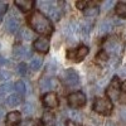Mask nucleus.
<instances>
[{
  "label": "nucleus",
  "instance_id": "nucleus-23",
  "mask_svg": "<svg viewBox=\"0 0 126 126\" xmlns=\"http://www.w3.org/2000/svg\"><path fill=\"white\" fill-rule=\"evenodd\" d=\"M42 62H43V59H42L40 57H34L33 59L30 61V68L33 69V71L39 69L40 66H42Z\"/></svg>",
  "mask_w": 126,
  "mask_h": 126
},
{
  "label": "nucleus",
  "instance_id": "nucleus-26",
  "mask_svg": "<svg viewBox=\"0 0 126 126\" xmlns=\"http://www.w3.org/2000/svg\"><path fill=\"white\" fill-rule=\"evenodd\" d=\"M88 5H91V3H88V1H81V3H77V8H79L81 10H85Z\"/></svg>",
  "mask_w": 126,
  "mask_h": 126
},
{
  "label": "nucleus",
  "instance_id": "nucleus-31",
  "mask_svg": "<svg viewBox=\"0 0 126 126\" xmlns=\"http://www.w3.org/2000/svg\"><path fill=\"white\" fill-rule=\"evenodd\" d=\"M121 90H122V91L126 93V81H125V82L122 83V85H121Z\"/></svg>",
  "mask_w": 126,
  "mask_h": 126
},
{
  "label": "nucleus",
  "instance_id": "nucleus-2",
  "mask_svg": "<svg viewBox=\"0 0 126 126\" xmlns=\"http://www.w3.org/2000/svg\"><path fill=\"white\" fill-rule=\"evenodd\" d=\"M102 47H103V52L107 56H110L112 58H119V57H121L122 52H124L125 43H124V40L120 37L115 35V37L107 38L106 40L103 42Z\"/></svg>",
  "mask_w": 126,
  "mask_h": 126
},
{
  "label": "nucleus",
  "instance_id": "nucleus-11",
  "mask_svg": "<svg viewBox=\"0 0 126 126\" xmlns=\"http://www.w3.org/2000/svg\"><path fill=\"white\" fill-rule=\"evenodd\" d=\"M22 121V115L18 111L9 112L6 115V126H19Z\"/></svg>",
  "mask_w": 126,
  "mask_h": 126
},
{
  "label": "nucleus",
  "instance_id": "nucleus-22",
  "mask_svg": "<svg viewBox=\"0 0 126 126\" xmlns=\"http://www.w3.org/2000/svg\"><path fill=\"white\" fill-rule=\"evenodd\" d=\"M115 9H116V14L117 15L126 18V3H117Z\"/></svg>",
  "mask_w": 126,
  "mask_h": 126
},
{
  "label": "nucleus",
  "instance_id": "nucleus-10",
  "mask_svg": "<svg viewBox=\"0 0 126 126\" xmlns=\"http://www.w3.org/2000/svg\"><path fill=\"white\" fill-rule=\"evenodd\" d=\"M57 79L56 78H52V77H48V78H42L40 82H39V87L40 90L43 91H50L57 87Z\"/></svg>",
  "mask_w": 126,
  "mask_h": 126
},
{
  "label": "nucleus",
  "instance_id": "nucleus-35",
  "mask_svg": "<svg viewBox=\"0 0 126 126\" xmlns=\"http://www.w3.org/2000/svg\"><path fill=\"white\" fill-rule=\"evenodd\" d=\"M0 20H1V15H0Z\"/></svg>",
  "mask_w": 126,
  "mask_h": 126
},
{
  "label": "nucleus",
  "instance_id": "nucleus-14",
  "mask_svg": "<svg viewBox=\"0 0 126 126\" xmlns=\"http://www.w3.org/2000/svg\"><path fill=\"white\" fill-rule=\"evenodd\" d=\"M14 4L22 10V12H29V10H32L34 6L33 0H15Z\"/></svg>",
  "mask_w": 126,
  "mask_h": 126
},
{
  "label": "nucleus",
  "instance_id": "nucleus-28",
  "mask_svg": "<svg viewBox=\"0 0 126 126\" xmlns=\"http://www.w3.org/2000/svg\"><path fill=\"white\" fill-rule=\"evenodd\" d=\"M23 110H24V112H25V113H32V112H33V107H32L30 105H25Z\"/></svg>",
  "mask_w": 126,
  "mask_h": 126
},
{
  "label": "nucleus",
  "instance_id": "nucleus-15",
  "mask_svg": "<svg viewBox=\"0 0 126 126\" xmlns=\"http://www.w3.org/2000/svg\"><path fill=\"white\" fill-rule=\"evenodd\" d=\"M42 125L43 126H54L56 125V117L52 112H44L42 116Z\"/></svg>",
  "mask_w": 126,
  "mask_h": 126
},
{
  "label": "nucleus",
  "instance_id": "nucleus-8",
  "mask_svg": "<svg viewBox=\"0 0 126 126\" xmlns=\"http://www.w3.org/2000/svg\"><path fill=\"white\" fill-rule=\"evenodd\" d=\"M88 54V47L86 46H81L76 50H69L67 53V57L75 62H81L82 59H85V57Z\"/></svg>",
  "mask_w": 126,
  "mask_h": 126
},
{
  "label": "nucleus",
  "instance_id": "nucleus-6",
  "mask_svg": "<svg viewBox=\"0 0 126 126\" xmlns=\"http://www.w3.org/2000/svg\"><path fill=\"white\" fill-rule=\"evenodd\" d=\"M68 103L71 107H82L83 105L86 103V94L81 92V91H76V92H72L69 96H68Z\"/></svg>",
  "mask_w": 126,
  "mask_h": 126
},
{
  "label": "nucleus",
  "instance_id": "nucleus-19",
  "mask_svg": "<svg viewBox=\"0 0 126 126\" xmlns=\"http://www.w3.org/2000/svg\"><path fill=\"white\" fill-rule=\"evenodd\" d=\"M113 28V23L111 20H105L100 24V33L101 34H105V33H109L110 30H112Z\"/></svg>",
  "mask_w": 126,
  "mask_h": 126
},
{
  "label": "nucleus",
  "instance_id": "nucleus-12",
  "mask_svg": "<svg viewBox=\"0 0 126 126\" xmlns=\"http://www.w3.org/2000/svg\"><path fill=\"white\" fill-rule=\"evenodd\" d=\"M34 49L40 53H47L49 50V40H47V38H38L34 42Z\"/></svg>",
  "mask_w": 126,
  "mask_h": 126
},
{
  "label": "nucleus",
  "instance_id": "nucleus-7",
  "mask_svg": "<svg viewBox=\"0 0 126 126\" xmlns=\"http://www.w3.org/2000/svg\"><path fill=\"white\" fill-rule=\"evenodd\" d=\"M120 90H121V86H120V82L117 78H113L112 82L110 83V86L107 87V97L110 101H117L121 96V93H120Z\"/></svg>",
  "mask_w": 126,
  "mask_h": 126
},
{
  "label": "nucleus",
  "instance_id": "nucleus-32",
  "mask_svg": "<svg viewBox=\"0 0 126 126\" xmlns=\"http://www.w3.org/2000/svg\"><path fill=\"white\" fill-rule=\"evenodd\" d=\"M5 63H6V62H5V59H4L3 57H0V64H5Z\"/></svg>",
  "mask_w": 126,
  "mask_h": 126
},
{
  "label": "nucleus",
  "instance_id": "nucleus-20",
  "mask_svg": "<svg viewBox=\"0 0 126 126\" xmlns=\"http://www.w3.org/2000/svg\"><path fill=\"white\" fill-rule=\"evenodd\" d=\"M13 88H14V86L12 85V83H3L1 86H0V98L1 97H4L6 93H9L10 91H13Z\"/></svg>",
  "mask_w": 126,
  "mask_h": 126
},
{
  "label": "nucleus",
  "instance_id": "nucleus-34",
  "mask_svg": "<svg viewBox=\"0 0 126 126\" xmlns=\"http://www.w3.org/2000/svg\"><path fill=\"white\" fill-rule=\"evenodd\" d=\"M124 73H126V66H125V68H124Z\"/></svg>",
  "mask_w": 126,
  "mask_h": 126
},
{
  "label": "nucleus",
  "instance_id": "nucleus-17",
  "mask_svg": "<svg viewBox=\"0 0 126 126\" xmlns=\"http://www.w3.org/2000/svg\"><path fill=\"white\" fill-rule=\"evenodd\" d=\"M20 102H22V96H19V94H16V93L10 94V96L6 98V105H8V106H10V107L18 106Z\"/></svg>",
  "mask_w": 126,
  "mask_h": 126
},
{
  "label": "nucleus",
  "instance_id": "nucleus-21",
  "mask_svg": "<svg viewBox=\"0 0 126 126\" xmlns=\"http://www.w3.org/2000/svg\"><path fill=\"white\" fill-rule=\"evenodd\" d=\"M14 90L16 91V94H19V96H23V94L25 93V91H27L24 82H22V81L16 82L15 85H14Z\"/></svg>",
  "mask_w": 126,
  "mask_h": 126
},
{
  "label": "nucleus",
  "instance_id": "nucleus-9",
  "mask_svg": "<svg viewBox=\"0 0 126 126\" xmlns=\"http://www.w3.org/2000/svg\"><path fill=\"white\" fill-rule=\"evenodd\" d=\"M43 105L49 109H53L58 106V97L54 92H48L43 96Z\"/></svg>",
  "mask_w": 126,
  "mask_h": 126
},
{
  "label": "nucleus",
  "instance_id": "nucleus-25",
  "mask_svg": "<svg viewBox=\"0 0 126 126\" xmlns=\"http://www.w3.org/2000/svg\"><path fill=\"white\" fill-rule=\"evenodd\" d=\"M22 37L25 40H30V39H33V33H32L29 29H23L22 30Z\"/></svg>",
  "mask_w": 126,
  "mask_h": 126
},
{
  "label": "nucleus",
  "instance_id": "nucleus-13",
  "mask_svg": "<svg viewBox=\"0 0 126 126\" xmlns=\"http://www.w3.org/2000/svg\"><path fill=\"white\" fill-rule=\"evenodd\" d=\"M20 27V20L18 18H10L6 20V24H5V28L9 33H15V32L19 29Z\"/></svg>",
  "mask_w": 126,
  "mask_h": 126
},
{
  "label": "nucleus",
  "instance_id": "nucleus-30",
  "mask_svg": "<svg viewBox=\"0 0 126 126\" xmlns=\"http://www.w3.org/2000/svg\"><path fill=\"white\" fill-rule=\"evenodd\" d=\"M5 10H6V4H4V3L0 1V15H1Z\"/></svg>",
  "mask_w": 126,
  "mask_h": 126
},
{
  "label": "nucleus",
  "instance_id": "nucleus-24",
  "mask_svg": "<svg viewBox=\"0 0 126 126\" xmlns=\"http://www.w3.org/2000/svg\"><path fill=\"white\" fill-rule=\"evenodd\" d=\"M16 69H18V73H19V75H22V76H25L28 73V67H27L25 63H20Z\"/></svg>",
  "mask_w": 126,
  "mask_h": 126
},
{
  "label": "nucleus",
  "instance_id": "nucleus-5",
  "mask_svg": "<svg viewBox=\"0 0 126 126\" xmlns=\"http://www.w3.org/2000/svg\"><path fill=\"white\" fill-rule=\"evenodd\" d=\"M62 79H63V82H64L67 86H69V87L78 86V85H79V82H81V79H79V75H78V73H77L75 69H72V68L66 69L64 72H63Z\"/></svg>",
  "mask_w": 126,
  "mask_h": 126
},
{
  "label": "nucleus",
  "instance_id": "nucleus-1",
  "mask_svg": "<svg viewBox=\"0 0 126 126\" xmlns=\"http://www.w3.org/2000/svg\"><path fill=\"white\" fill-rule=\"evenodd\" d=\"M29 24L37 33L43 35H50L53 32V25H52L50 20L38 10L29 16Z\"/></svg>",
  "mask_w": 126,
  "mask_h": 126
},
{
  "label": "nucleus",
  "instance_id": "nucleus-33",
  "mask_svg": "<svg viewBox=\"0 0 126 126\" xmlns=\"http://www.w3.org/2000/svg\"><path fill=\"white\" fill-rule=\"evenodd\" d=\"M1 119H3V111L0 110V121H1Z\"/></svg>",
  "mask_w": 126,
  "mask_h": 126
},
{
  "label": "nucleus",
  "instance_id": "nucleus-27",
  "mask_svg": "<svg viewBox=\"0 0 126 126\" xmlns=\"http://www.w3.org/2000/svg\"><path fill=\"white\" fill-rule=\"evenodd\" d=\"M112 5H113V1H111V0H110V1H105V3L102 4V9H103V10H109Z\"/></svg>",
  "mask_w": 126,
  "mask_h": 126
},
{
  "label": "nucleus",
  "instance_id": "nucleus-29",
  "mask_svg": "<svg viewBox=\"0 0 126 126\" xmlns=\"http://www.w3.org/2000/svg\"><path fill=\"white\" fill-rule=\"evenodd\" d=\"M120 116H121L122 121H124V122H126V107L121 110V113H120Z\"/></svg>",
  "mask_w": 126,
  "mask_h": 126
},
{
  "label": "nucleus",
  "instance_id": "nucleus-16",
  "mask_svg": "<svg viewBox=\"0 0 126 126\" xmlns=\"http://www.w3.org/2000/svg\"><path fill=\"white\" fill-rule=\"evenodd\" d=\"M14 54L19 58H27V57H30V50L29 48L24 47V46H16L14 48Z\"/></svg>",
  "mask_w": 126,
  "mask_h": 126
},
{
  "label": "nucleus",
  "instance_id": "nucleus-4",
  "mask_svg": "<svg viewBox=\"0 0 126 126\" xmlns=\"http://www.w3.org/2000/svg\"><path fill=\"white\" fill-rule=\"evenodd\" d=\"M93 111L107 116L112 111V102L107 98H96L93 102Z\"/></svg>",
  "mask_w": 126,
  "mask_h": 126
},
{
  "label": "nucleus",
  "instance_id": "nucleus-18",
  "mask_svg": "<svg viewBox=\"0 0 126 126\" xmlns=\"http://www.w3.org/2000/svg\"><path fill=\"white\" fill-rule=\"evenodd\" d=\"M98 10H100V8L97 5H94L93 3H91V5H88L85 10H83V13H85L86 16H94V15L98 14Z\"/></svg>",
  "mask_w": 126,
  "mask_h": 126
},
{
  "label": "nucleus",
  "instance_id": "nucleus-3",
  "mask_svg": "<svg viewBox=\"0 0 126 126\" xmlns=\"http://www.w3.org/2000/svg\"><path fill=\"white\" fill-rule=\"evenodd\" d=\"M38 5H39L40 9L46 10L48 13V15L54 20H58L62 15V3H59V1H50V0H47V1H39Z\"/></svg>",
  "mask_w": 126,
  "mask_h": 126
}]
</instances>
